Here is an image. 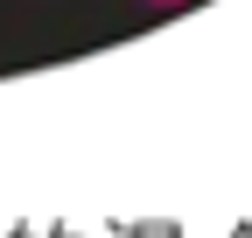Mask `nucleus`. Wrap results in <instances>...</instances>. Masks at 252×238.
<instances>
[{
  "label": "nucleus",
  "mask_w": 252,
  "mask_h": 238,
  "mask_svg": "<svg viewBox=\"0 0 252 238\" xmlns=\"http://www.w3.org/2000/svg\"><path fill=\"white\" fill-rule=\"evenodd\" d=\"M147 7H182V0H147Z\"/></svg>",
  "instance_id": "nucleus-1"
}]
</instances>
